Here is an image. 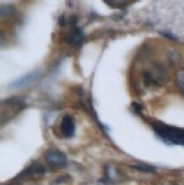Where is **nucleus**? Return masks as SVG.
Here are the masks:
<instances>
[{
    "label": "nucleus",
    "instance_id": "nucleus-1",
    "mask_svg": "<svg viewBox=\"0 0 184 185\" xmlns=\"http://www.w3.org/2000/svg\"><path fill=\"white\" fill-rule=\"evenodd\" d=\"M154 130L163 141H166L168 144L184 146V129L169 126V125H166L163 123H155Z\"/></svg>",
    "mask_w": 184,
    "mask_h": 185
},
{
    "label": "nucleus",
    "instance_id": "nucleus-2",
    "mask_svg": "<svg viewBox=\"0 0 184 185\" xmlns=\"http://www.w3.org/2000/svg\"><path fill=\"white\" fill-rule=\"evenodd\" d=\"M45 162L52 168H62L66 164V156L58 150H49L44 155Z\"/></svg>",
    "mask_w": 184,
    "mask_h": 185
},
{
    "label": "nucleus",
    "instance_id": "nucleus-3",
    "mask_svg": "<svg viewBox=\"0 0 184 185\" xmlns=\"http://www.w3.org/2000/svg\"><path fill=\"white\" fill-rule=\"evenodd\" d=\"M60 131L64 137H71L75 132V123L70 115H64L60 121Z\"/></svg>",
    "mask_w": 184,
    "mask_h": 185
},
{
    "label": "nucleus",
    "instance_id": "nucleus-4",
    "mask_svg": "<svg viewBox=\"0 0 184 185\" xmlns=\"http://www.w3.org/2000/svg\"><path fill=\"white\" fill-rule=\"evenodd\" d=\"M37 76H38V72H37V71H32V72H30V74H26V75L22 76L21 79L14 81V82L10 85V87H12V88H21V87H23V86H27V85H30L32 81H34V80L37 79Z\"/></svg>",
    "mask_w": 184,
    "mask_h": 185
},
{
    "label": "nucleus",
    "instance_id": "nucleus-5",
    "mask_svg": "<svg viewBox=\"0 0 184 185\" xmlns=\"http://www.w3.org/2000/svg\"><path fill=\"white\" fill-rule=\"evenodd\" d=\"M82 39H83V33H82L81 28H79V27H73V28L70 30L68 37H66L68 43H70V44H73V45H79V44H81Z\"/></svg>",
    "mask_w": 184,
    "mask_h": 185
},
{
    "label": "nucleus",
    "instance_id": "nucleus-6",
    "mask_svg": "<svg viewBox=\"0 0 184 185\" xmlns=\"http://www.w3.org/2000/svg\"><path fill=\"white\" fill-rule=\"evenodd\" d=\"M43 173H44V168L39 163H33L31 167L25 169V172L21 175H23L25 178H38Z\"/></svg>",
    "mask_w": 184,
    "mask_h": 185
},
{
    "label": "nucleus",
    "instance_id": "nucleus-7",
    "mask_svg": "<svg viewBox=\"0 0 184 185\" xmlns=\"http://www.w3.org/2000/svg\"><path fill=\"white\" fill-rule=\"evenodd\" d=\"M175 80H177V85H178L179 89L184 93V69H180V70L177 72Z\"/></svg>",
    "mask_w": 184,
    "mask_h": 185
},
{
    "label": "nucleus",
    "instance_id": "nucleus-8",
    "mask_svg": "<svg viewBox=\"0 0 184 185\" xmlns=\"http://www.w3.org/2000/svg\"><path fill=\"white\" fill-rule=\"evenodd\" d=\"M131 168H134L136 170H140V172H154V168L150 167V166H140V164H137V166H131Z\"/></svg>",
    "mask_w": 184,
    "mask_h": 185
}]
</instances>
